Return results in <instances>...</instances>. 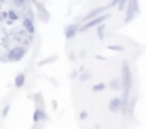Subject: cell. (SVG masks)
Segmentation results:
<instances>
[{
	"label": "cell",
	"instance_id": "cell-1",
	"mask_svg": "<svg viewBox=\"0 0 146 129\" xmlns=\"http://www.w3.org/2000/svg\"><path fill=\"white\" fill-rule=\"evenodd\" d=\"M107 19H110V14L96 16V17H93V19H90V21H86L85 24L82 25V27H79V31H86V30H90L91 27H96V25H99V24H104Z\"/></svg>",
	"mask_w": 146,
	"mask_h": 129
},
{
	"label": "cell",
	"instance_id": "cell-2",
	"mask_svg": "<svg viewBox=\"0 0 146 129\" xmlns=\"http://www.w3.org/2000/svg\"><path fill=\"white\" fill-rule=\"evenodd\" d=\"M123 74H124V98H123V106L126 104L127 101V96H129V90H130V82H132V79H130V71H129V66H127V63H123Z\"/></svg>",
	"mask_w": 146,
	"mask_h": 129
},
{
	"label": "cell",
	"instance_id": "cell-3",
	"mask_svg": "<svg viewBox=\"0 0 146 129\" xmlns=\"http://www.w3.org/2000/svg\"><path fill=\"white\" fill-rule=\"evenodd\" d=\"M25 52H27V49L24 46H16L8 52V60L10 61H21L25 57Z\"/></svg>",
	"mask_w": 146,
	"mask_h": 129
},
{
	"label": "cell",
	"instance_id": "cell-4",
	"mask_svg": "<svg viewBox=\"0 0 146 129\" xmlns=\"http://www.w3.org/2000/svg\"><path fill=\"white\" fill-rule=\"evenodd\" d=\"M123 107V99L121 98H113V99L108 102V109H110L111 113H118Z\"/></svg>",
	"mask_w": 146,
	"mask_h": 129
},
{
	"label": "cell",
	"instance_id": "cell-5",
	"mask_svg": "<svg viewBox=\"0 0 146 129\" xmlns=\"http://www.w3.org/2000/svg\"><path fill=\"white\" fill-rule=\"evenodd\" d=\"M22 25L25 27V30L29 31V33H35V25H33V21L30 17H24L22 19Z\"/></svg>",
	"mask_w": 146,
	"mask_h": 129
},
{
	"label": "cell",
	"instance_id": "cell-6",
	"mask_svg": "<svg viewBox=\"0 0 146 129\" xmlns=\"http://www.w3.org/2000/svg\"><path fill=\"white\" fill-rule=\"evenodd\" d=\"M79 31V27L77 25H69V27H66V31H64V36H66V39H71V38L74 36V35Z\"/></svg>",
	"mask_w": 146,
	"mask_h": 129
},
{
	"label": "cell",
	"instance_id": "cell-7",
	"mask_svg": "<svg viewBox=\"0 0 146 129\" xmlns=\"http://www.w3.org/2000/svg\"><path fill=\"white\" fill-rule=\"evenodd\" d=\"M41 120H46V112L41 109H36L35 113H33V121L38 123V121H41Z\"/></svg>",
	"mask_w": 146,
	"mask_h": 129
},
{
	"label": "cell",
	"instance_id": "cell-8",
	"mask_svg": "<svg viewBox=\"0 0 146 129\" xmlns=\"http://www.w3.org/2000/svg\"><path fill=\"white\" fill-rule=\"evenodd\" d=\"M24 84H25V76L21 72V74H17L16 79H14V87H16V88H22Z\"/></svg>",
	"mask_w": 146,
	"mask_h": 129
},
{
	"label": "cell",
	"instance_id": "cell-9",
	"mask_svg": "<svg viewBox=\"0 0 146 129\" xmlns=\"http://www.w3.org/2000/svg\"><path fill=\"white\" fill-rule=\"evenodd\" d=\"M102 11H105V6H101V8H96V9H93V11H90L88 14H86L85 21H90V19H93V17H96V16H99V13H102Z\"/></svg>",
	"mask_w": 146,
	"mask_h": 129
},
{
	"label": "cell",
	"instance_id": "cell-10",
	"mask_svg": "<svg viewBox=\"0 0 146 129\" xmlns=\"http://www.w3.org/2000/svg\"><path fill=\"white\" fill-rule=\"evenodd\" d=\"M104 31H105V25L99 24L98 25V36H99V39H104Z\"/></svg>",
	"mask_w": 146,
	"mask_h": 129
},
{
	"label": "cell",
	"instance_id": "cell-11",
	"mask_svg": "<svg viewBox=\"0 0 146 129\" xmlns=\"http://www.w3.org/2000/svg\"><path fill=\"white\" fill-rule=\"evenodd\" d=\"M105 87H107L105 84H96V85H93V88H91V90L94 91V93H98V91H102V90H105Z\"/></svg>",
	"mask_w": 146,
	"mask_h": 129
},
{
	"label": "cell",
	"instance_id": "cell-12",
	"mask_svg": "<svg viewBox=\"0 0 146 129\" xmlns=\"http://www.w3.org/2000/svg\"><path fill=\"white\" fill-rule=\"evenodd\" d=\"M110 87L113 88V90H118V88L121 87V80L119 79H113V80L110 82Z\"/></svg>",
	"mask_w": 146,
	"mask_h": 129
},
{
	"label": "cell",
	"instance_id": "cell-13",
	"mask_svg": "<svg viewBox=\"0 0 146 129\" xmlns=\"http://www.w3.org/2000/svg\"><path fill=\"white\" fill-rule=\"evenodd\" d=\"M108 50H119V52H123L124 47L123 46H118V44H110V46H108Z\"/></svg>",
	"mask_w": 146,
	"mask_h": 129
},
{
	"label": "cell",
	"instance_id": "cell-14",
	"mask_svg": "<svg viewBox=\"0 0 146 129\" xmlns=\"http://www.w3.org/2000/svg\"><path fill=\"white\" fill-rule=\"evenodd\" d=\"M8 14H10L11 21H17V19H19V14H17L16 11H13V9H11V11H8Z\"/></svg>",
	"mask_w": 146,
	"mask_h": 129
},
{
	"label": "cell",
	"instance_id": "cell-15",
	"mask_svg": "<svg viewBox=\"0 0 146 129\" xmlns=\"http://www.w3.org/2000/svg\"><path fill=\"white\" fill-rule=\"evenodd\" d=\"M88 79H90V74H88V72H83V74L82 76H80V77H79V80H88Z\"/></svg>",
	"mask_w": 146,
	"mask_h": 129
},
{
	"label": "cell",
	"instance_id": "cell-16",
	"mask_svg": "<svg viewBox=\"0 0 146 129\" xmlns=\"http://www.w3.org/2000/svg\"><path fill=\"white\" fill-rule=\"evenodd\" d=\"M79 118L80 120H86V118H88V112H85V110H83V112H80Z\"/></svg>",
	"mask_w": 146,
	"mask_h": 129
},
{
	"label": "cell",
	"instance_id": "cell-17",
	"mask_svg": "<svg viewBox=\"0 0 146 129\" xmlns=\"http://www.w3.org/2000/svg\"><path fill=\"white\" fill-rule=\"evenodd\" d=\"M126 3H127V0H119V3H118V8H119V9H124Z\"/></svg>",
	"mask_w": 146,
	"mask_h": 129
},
{
	"label": "cell",
	"instance_id": "cell-18",
	"mask_svg": "<svg viewBox=\"0 0 146 129\" xmlns=\"http://www.w3.org/2000/svg\"><path fill=\"white\" fill-rule=\"evenodd\" d=\"M10 109H11V106H10V104H8V106H5L3 113H2V115H3V116H7V115H8V112H10Z\"/></svg>",
	"mask_w": 146,
	"mask_h": 129
},
{
	"label": "cell",
	"instance_id": "cell-19",
	"mask_svg": "<svg viewBox=\"0 0 146 129\" xmlns=\"http://www.w3.org/2000/svg\"><path fill=\"white\" fill-rule=\"evenodd\" d=\"M25 2H27V0H13V3H14V5H24Z\"/></svg>",
	"mask_w": 146,
	"mask_h": 129
}]
</instances>
